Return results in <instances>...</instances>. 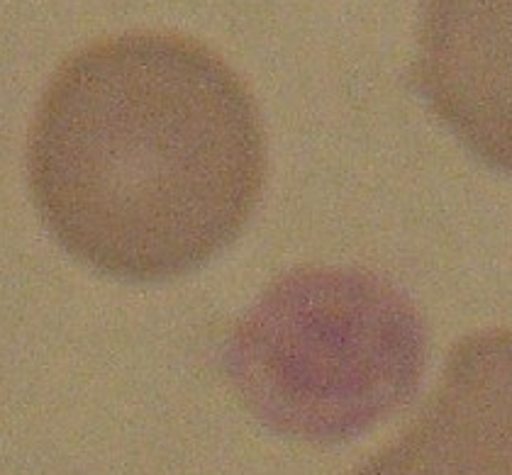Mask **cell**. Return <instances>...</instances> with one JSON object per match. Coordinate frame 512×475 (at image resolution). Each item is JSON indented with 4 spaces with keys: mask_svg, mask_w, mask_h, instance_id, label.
<instances>
[{
    "mask_svg": "<svg viewBox=\"0 0 512 475\" xmlns=\"http://www.w3.org/2000/svg\"><path fill=\"white\" fill-rule=\"evenodd\" d=\"M225 368L239 398L271 429L337 444L408 400L425 368V329L381 278L300 268L239 320Z\"/></svg>",
    "mask_w": 512,
    "mask_h": 475,
    "instance_id": "cell-2",
    "label": "cell"
},
{
    "mask_svg": "<svg viewBox=\"0 0 512 475\" xmlns=\"http://www.w3.org/2000/svg\"><path fill=\"white\" fill-rule=\"evenodd\" d=\"M266 176L252 93L176 32L100 39L54 74L30 134V186L61 247L108 276L157 281L213 259Z\"/></svg>",
    "mask_w": 512,
    "mask_h": 475,
    "instance_id": "cell-1",
    "label": "cell"
},
{
    "mask_svg": "<svg viewBox=\"0 0 512 475\" xmlns=\"http://www.w3.org/2000/svg\"><path fill=\"white\" fill-rule=\"evenodd\" d=\"M417 81L478 159L512 171V0H427Z\"/></svg>",
    "mask_w": 512,
    "mask_h": 475,
    "instance_id": "cell-4",
    "label": "cell"
},
{
    "mask_svg": "<svg viewBox=\"0 0 512 475\" xmlns=\"http://www.w3.org/2000/svg\"><path fill=\"white\" fill-rule=\"evenodd\" d=\"M352 475H512V332L454 349L425 410Z\"/></svg>",
    "mask_w": 512,
    "mask_h": 475,
    "instance_id": "cell-3",
    "label": "cell"
}]
</instances>
